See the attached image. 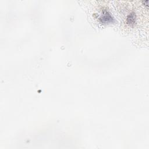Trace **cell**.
<instances>
[{
  "label": "cell",
  "instance_id": "1",
  "mask_svg": "<svg viewBox=\"0 0 149 149\" xmlns=\"http://www.w3.org/2000/svg\"><path fill=\"white\" fill-rule=\"evenodd\" d=\"M99 20L102 24L113 23L115 22L114 17L112 16L110 12L106 9L102 10V15L99 17Z\"/></svg>",
  "mask_w": 149,
  "mask_h": 149
},
{
  "label": "cell",
  "instance_id": "2",
  "mask_svg": "<svg viewBox=\"0 0 149 149\" xmlns=\"http://www.w3.org/2000/svg\"><path fill=\"white\" fill-rule=\"evenodd\" d=\"M136 14L134 12H132L130 13L127 16V18H126V23L130 25V26H132V25H134L136 23Z\"/></svg>",
  "mask_w": 149,
  "mask_h": 149
}]
</instances>
